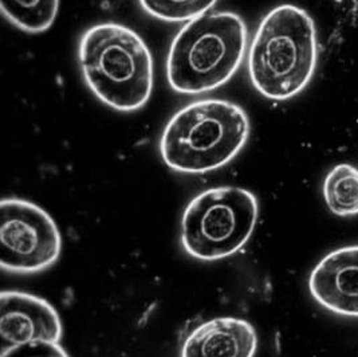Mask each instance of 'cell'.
I'll use <instances>...</instances> for the list:
<instances>
[{
    "mask_svg": "<svg viewBox=\"0 0 358 357\" xmlns=\"http://www.w3.org/2000/svg\"><path fill=\"white\" fill-rule=\"evenodd\" d=\"M1 13L26 33H43L52 26L59 0H0Z\"/></svg>",
    "mask_w": 358,
    "mask_h": 357,
    "instance_id": "obj_11",
    "label": "cell"
},
{
    "mask_svg": "<svg viewBox=\"0 0 358 357\" xmlns=\"http://www.w3.org/2000/svg\"><path fill=\"white\" fill-rule=\"evenodd\" d=\"M318 58L314 20L292 4L271 10L262 19L248 50L251 83L263 97L285 101L311 81Z\"/></svg>",
    "mask_w": 358,
    "mask_h": 357,
    "instance_id": "obj_1",
    "label": "cell"
},
{
    "mask_svg": "<svg viewBox=\"0 0 358 357\" xmlns=\"http://www.w3.org/2000/svg\"><path fill=\"white\" fill-rule=\"evenodd\" d=\"M1 351L39 341L59 342L62 324L57 310L29 293L3 292L0 295Z\"/></svg>",
    "mask_w": 358,
    "mask_h": 357,
    "instance_id": "obj_7",
    "label": "cell"
},
{
    "mask_svg": "<svg viewBox=\"0 0 358 357\" xmlns=\"http://www.w3.org/2000/svg\"><path fill=\"white\" fill-rule=\"evenodd\" d=\"M1 357H69L59 342L39 341L1 351Z\"/></svg>",
    "mask_w": 358,
    "mask_h": 357,
    "instance_id": "obj_13",
    "label": "cell"
},
{
    "mask_svg": "<svg viewBox=\"0 0 358 357\" xmlns=\"http://www.w3.org/2000/svg\"><path fill=\"white\" fill-rule=\"evenodd\" d=\"M313 298L324 308L346 317H358V246L329 253L309 278Z\"/></svg>",
    "mask_w": 358,
    "mask_h": 357,
    "instance_id": "obj_8",
    "label": "cell"
},
{
    "mask_svg": "<svg viewBox=\"0 0 358 357\" xmlns=\"http://www.w3.org/2000/svg\"><path fill=\"white\" fill-rule=\"evenodd\" d=\"M82 77L103 104L121 112L141 109L153 89V58L144 39L118 23H101L82 35Z\"/></svg>",
    "mask_w": 358,
    "mask_h": 357,
    "instance_id": "obj_2",
    "label": "cell"
},
{
    "mask_svg": "<svg viewBox=\"0 0 358 357\" xmlns=\"http://www.w3.org/2000/svg\"><path fill=\"white\" fill-rule=\"evenodd\" d=\"M247 26L235 13H211L182 26L166 59V78L181 94H201L226 85L247 49Z\"/></svg>",
    "mask_w": 358,
    "mask_h": 357,
    "instance_id": "obj_3",
    "label": "cell"
},
{
    "mask_svg": "<svg viewBox=\"0 0 358 357\" xmlns=\"http://www.w3.org/2000/svg\"><path fill=\"white\" fill-rule=\"evenodd\" d=\"M150 17L165 22H191L206 15L217 0H138Z\"/></svg>",
    "mask_w": 358,
    "mask_h": 357,
    "instance_id": "obj_12",
    "label": "cell"
},
{
    "mask_svg": "<svg viewBox=\"0 0 358 357\" xmlns=\"http://www.w3.org/2000/svg\"><path fill=\"white\" fill-rule=\"evenodd\" d=\"M0 265L11 273H38L55 263L62 239L54 219L31 202L4 199L0 204Z\"/></svg>",
    "mask_w": 358,
    "mask_h": 357,
    "instance_id": "obj_6",
    "label": "cell"
},
{
    "mask_svg": "<svg viewBox=\"0 0 358 357\" xmlns=\"http://www.w3.org/2000/svg\"><path fill=\"white\" fill-rule=\"evenodd\" d=\"M324 197L334 215H358V168L350 164L336 165L324 181Z\"/></svg>",
    "mask_w": 358,
    "mask_h": 357,
    "instance_id": "obj_10",
    "label": "cell"
},
{
    "mask_svg": "<svg viewBox=\"0 0 358 357\" xmlns=\"http://www.w3.org/2000/svg\"><path fill=\"white\" fill-rule=\"evenodd\" d=\"M336 4L342 13H346V17L358 20V0H336Z\"/></svg>",
    "mask_w": 358,
    "mask_h": 357,
    "instance_id": "obj_14",
    "label": "cell"
},
{
    "mask_svg": "<svg viewBox=\"0 0 358 357\" xmlns=\"http://www.w3.org/2000/svg\"><path fill=\"white\" fill-rule=\"evenodd\" d=\"M250 120L226 99L195 101L175 114L164 128V162L181 174H206L224 167L245 146Z\"/></svg>",
    "mask_w": 358,
    "mask_h": 357,
    "instance_id": "obj_4",
    "label": "cell"
},
{
    "mask_svg": "<svg viewBox=\"0 0 358 357\" xmlns=\"http://www.w3.org/2000/svg\"><path fill=\"white\" fill-rule=\"evenodd\" d=\"M258 200L239 187H217L194 197L182 214L181 244L196 260H217L239 251L258 220Z\"/></svg>",
    "mask_w": 358,
    "mask_h": 357,
    "instance_id": "obj_5",
    "label": "cell"
},
{
    "mask_svg": "<svg viewBox=\"0 0 358 357\" xmlns=\"http://www.w3.org/2000/svg\"><path fill=\"white\" fill-rule=\"evenodd\" d=\"M258 336L242 318L219 317L199 325L185 339L181 357H254Z\"/></svg>",
    "mask_w": 358,
    "mask_h": 357,
    "instance_id": "obj_9",
    "label": "cell"
}]
</instances>
